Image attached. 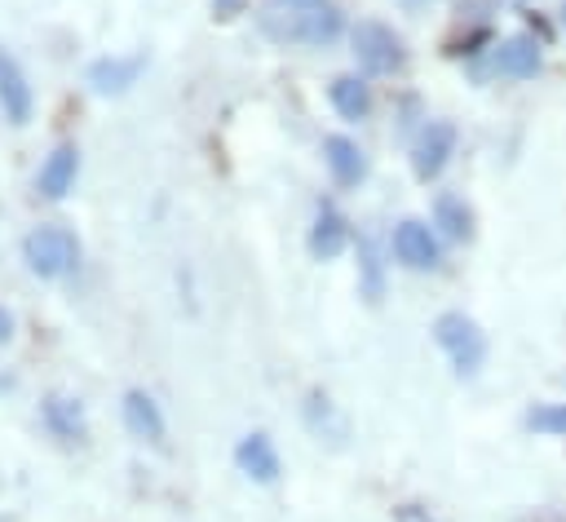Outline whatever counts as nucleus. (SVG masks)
Instances as JSON below:
<instances>
[{
	"label": "nucleus",
	"mask_w": 566,
	"mask_h": 522,
	"mask_svg": "<svg viewBox=\"0 0 566 522\" xmlns=\"http://www.w3.org/2000/svg\"><path fill=\"white\" fill-rule=\"evenodd\" d=\"M394 522H438L429 509H420V504H398L394 509Z\"/></svg>",
	"instance_id": "aec40b11"
},
{
	"label": "nucleus",
	"mask_w": 566,
	"mask_h": 522,
	"mask_svg": "<svg viewBox=\"0 0 566 522\" xmlns=\"http://www.w3.org/2000/svg\"><path fill=\"white\" fill-rule=\"evenodd\" d=\"M124 425H128V434L142 438V442H164V416H159L155 398L142 394V389H128V394H124Z\"/></svg>",
	"instance_id": "ddd939ff"
},
{
	"label": "nucleus",
	"mask_w": 566,
	"mask_h": 522,
	"mask_svg": "<svg viewBox=\"0 0 566 522\" xmlns=\"http://www.w3.org/2000/svg\"><path fill=\"white\" fill-rule=\"evenodd\" d=\"M137 75H142V58H102L88 66L93 93H124Z\"/></svg>",
	"instance_id": "2eb2a0df"
},
{
	"label": "nucleus",
	"mask_w": 566,
	"mask_h": 522,
	"mask_svg": "<svg viewBox=\"0 0 566 522\" xmlns=\"http://www.w3.org/2000/svg\"><path fill=\"white\" fill-rule=\"evenodd\" d=\"M9 336H13V319H9V314H4V310H0V345H4V341H9Z\"/></svg>",
	"instance_id": "4be33fe9"
},
{
	"label": "nucleus",
	"mask_w": 566,
	"mask_h": 522,
	"mask_svg": "<svg viewBox=\"0 0 566 522\" xmlns=\"http://www.w3.org/2000/svg\"><path fill=\"white\" fill-rule=\"evenodd\" d=\"M75 173H80V150H75L71 142H62V146H53L49 159L40 164L35 186H40L44 199H62V195L75 186Z\"/></svg>",
	"instance_id": "1a4fd4ad"
},
{
	"label": "nucleus",
	"mask_w": 566,
	"mask_h": 522,
	"mask_svg": "<svg viewBox=\"0 0 566 522\" xmlns=\"http://www.w3.org/2000/svg\"><path fill=\"white\" fill-rule=\"evenodd\" d=\"M0 106H4V119H13V124L31 119V84L4 49H0Z\"/></svg>",
	"instance_id": "9b49d317"
},
{
	"label": "nucleus",
	"mask_w": 566,
	"mask_h": 522,
	"mask_svg": "<svg viewBox=\"0 0 566 522\" xmlns=\"http://www.w3.org/2000/svg\"><path fill=\"white\" fill-rule=\"evenodd\" d=\"M234 464L252 478V482H274L279 478V451H274V442L265 438V434H248V438H239V447H234Z\"/></svg>",
	"instance_id": "9d476101"
},
{
	"label": "nucleus",
	"mask_w": 566,
	"mask_h": 522,
	"mask_svg": "<svg viewBox=\"0 0 566 522\" xmlns=\"http://www.w3.org/2000/svg\"><path fill=\"white\" fill-rule=\"evenodd\" d=\"M314 4H323V0H265V13H261V27L279 40L283 35V27L292 22V18H301V13H310Z\"/></svg>",
	"instance_id": "a211bd4d"
},
{
	"label": "nucleus",
	"mask_w": 566,
	"mask_h": 522,
	"mask_svg": "<svg viewBox=\"0 0 566 522\" xmlns=\"http://www.w3.org/2000/svg\"><path fill=\"white\" fill-rule=\"evenodd\" d=\"M394 257H398L407 270H438L442 248H438V234H433L424 221L407 217V221L394 226Z\"/></svg>",
	"instance_id": "39448f33"
},
{
	"label": "nucleus",
	"mask_w": 566,
	"mask_h": 522,
	"mask_svg": "<svg viewBox=\"0 0 566 522\" xmlns=\"http://www.w3.org/2000/svg\"><path fill=\"white\" fill-rule=\"evenodd\" d=\"M239 13H243V0H212V18L230 22V18H239Z\"/></svg>",
	"instance_id": "412c9836"
},
{
	"label": "nucleus",
	"mask_w": 566,
	"mask_h": 522,
	"mask_svg": "<svg viewBox=\"0 0 566 522\" xmlns=\"http://www.w3.org/2000/svg\"><path fill=\"white\" fill-rule=\"evenodd\" d=\"M22 261L40 279H62L80 265V239L66 226H35L22 239Z\"/></svg>",
	"instance_id": "f257e3e1"
},
{
	"label": "nucleus",
	"mask_w": 566,
	"mask_h": 522,
	"mask_svg": "<svg viewBox=\"0 0 566 522\" xmlns=\"http://www.w3.org/2000/svg\"><path fill=\"white\" fill-rule=\"evenodd\" d=\"M323 164H327V173H332L336 186H358L367 177V159H363L358 142H349L340 133L323 137Z\"/></svg>",
	"instance_id": "6e6552de"
},
{
	"label": "nucleus",
	"mask_w": 566,
	"mask_h": 522,
	"mask_svg": "<svg viewBox=\"0 0 566 522\" xmlns=\"http://www.w3.org/2000/svg\"><path fill=\"white\" fill-rule=\"evenodd\" d=\"M451 155H455V128L447 119H429L411 146V168L420 181H433L451 164Z\"/></svg>",
	"instance_id": "20e7f679"
},
{
	"label": "nucleus",
	"mask_w": 566,
	"mask_h": 522,
	"mask_svg": "<svg viewBox=\"0 0 566 522\" xmlns=\"http://www.w3.org/2000/svg\"><path fill=\"white\" fill-rule=\"evenodd\" d=\"M327 97H332L340 119H367V111H371V88L358 75H336L327 84Z\"/></svg>",
	"instance_id": "dca6fc26"
},
{
	"label": "nucleus",
	"mask_w": 566,
	"mask_h": 522,
	"mask_svg": "<svg viewBox=\"0 0 566 522\" xmlns=\"http://www.w3.org/2000/svg\"><path fill=\"white\" fill-rule=\"evenodd\" d=\"M349 44H354V58H358V66L367 75H394L407 62V49H402L398 31L385 27V22H376V18H363L349 31Z\"/></svg>",
	"instance_id": "f03ea898"
},
{
	"label": "nucleus",
	"mask_w": 566,
	"mask_h": 522,
	"mask_svg": "<svg viewBox=\"0 0 566 522\" xmlns=\"http://www.w3.org/2000/svg\"><path fill=\"white\" fill-rule=\"evenodd\" d=\"M433 226L442 239L464 243V239H473V208L460 195H438L433 199Z\"/></svg>",
	"instance_id": "4468645a"
},
{
	"label": "nucleus",
	"mask_w": 566,
	"mask_h": 522,
	"mask_svg": "<svg viewBox=\"0 0 566 522\" xmlns=\"http://www.w3.org/2000/svg\"><path fill=\"white\" fill-rule=\"evenodd\" d=\"M491 62H495V71L504 80H535L539 66H544V53H539V44L531 35H509V40L495 44Z\"/></svg>",
	"instance_id": "0eeeda50"
},
{
	"label": "nucleus",
	"mask_w": 566,
	"mask_h": 522,
	"mask_svg": "<svg viewBox=\"0 0 566 522\" xmlns=\"http://www.w3.org/2000/svg\"><path fill=\"white\" fill-rule=\"evenodd\" d=\"M44 425H49L62 442H84V411H80L75 398L49 394V398H44Z\"/></svg>",
	"instance_id": "f3484780"
},
{
	"label": "nucleus",
	"mask_w": 566,
	"mask_h": 522,
	"mask_svg": "<svg viewBox=\"0 0 566 522\" xmlns=\"http://www.w3.org/2000/svg\"><path fill=\"white\" fill-rule=\"evenodd\" d=\"M433 341L447 349V358H451V367H455L460 376H473V372L482 367V358H486V336H482V327H478L469 314H460V310L438 314Z\"/></svg>",
	"instance_id": "7ed1b4c3"
},
{
	"label": "nucleus",
	"mask_w": 566,
	"mask_h": 522,
	"mask_svg": "<svg viewBox=\"0 0 566 522\" xmlns=\"http://www.w3.org/2000/svg\"><path fill=\"white\" fill-rule=\"evenodd\" d=\"M345 243H349V221L332 203H323L318 217H314V226H310V252L318 261H332V257L345 252Z\"/></svg>",
	"instance_id": "f8f14e48"
},
{
	"label": "nucleus",
	"mask_w": 566,
	"mask_h": 522,
	"mask_svg": "<svg viewBox=\"0 0 566 522\" xmlns=\"http://www.w3.org/2000/svg\"><path fill=\"white\" fill-rule=\"evenodd\" d=\"M526 425L548 438H566V403H539L526 411Z\"/></svg>",
	"instance_id": "6ab92c4d"
},
{
	"label": "nucleus",
	"mask_w": 566,
	"mask_h": 522,
	"mask_svg": "<svg viewBox=\"0 0 566 522\" xmlns=\"http://www.w3.org/2000/svg\"><path fill=\"white\" fill-rule=\"evenodd\" d=\"M340 31H345V13H340L336 4L323 0V4H314L310 13L292 18V22L283 27L279 40H296V44H332Z\"/></svg>",
	"instance_id": "423d86ee"
}]
</instances>
